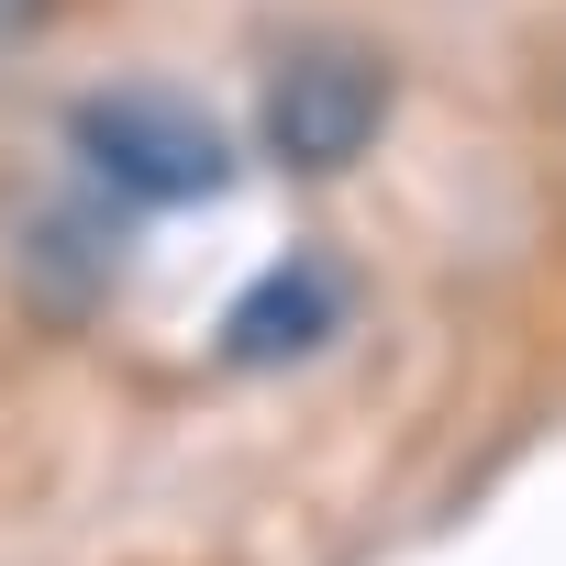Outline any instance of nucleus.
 Listing matches in <instances>:
<instances>
[{
    "mask_svg": "<svg viewBox=\"0 0 566 566\" xmlns=\"http://www.w3.org/2000/svg\"><path fill=\"white\" fill-rule=\"evenodd\" d=\"M67 145L123 211H200L233 189V134L178 90H90L67 112Z\"/></svg>",
    "mask_w": 566,
    "mask_h": 566,
    "instance_id": "f257e3e1",
    "label": "nucleus"
},
{
    "mask_svg": "<svg viewBox=\"0 0 566 566\" xmlns=\"http://www.w3.org/2000/svg\"><path fill=\"white\" fill-rule=\"evenodd\" d=\"M378 123H389V67L367 45H334V34L277 56V78L255 101V134H266V156L290 178H345L378 145Z\"/></svg>",
    "mask_w": 566,
    "mask_h": 566,
    "instance_id": "f03ea898",
    "label": "nucleus"
},
{
    "mask_svg": "<svg viewBox=\"0 0 566 566\" xmlns=\"http://www.w3.org/2000/svg\"><path fill=\"white\" fill-rule=\"evenodd\" d=\"M345 312H356V266L345 255H277L255 290L222 312L211 356L222 367H301V356H323L345 334Z\"/></svg>",
    "mask_w": 566,
    "mask_h": 566,
    "instance_id": "7ed1b4c3",
    "label": "nucleus"
},
{
    "mask_svg": "<svg viewBox=\"0 0 566 566\" xmlns=\"http://www.w3.org/2000/svg\"><path fill=\"white\" fill-rule=\"evenodd\" d=\"M45 12H56V0H0V45H23V34H34Z\"/></svg>",
    "mask_w": 566,
    "mask_h": 566,
    "instance_id": "20e7f679",
    "label": "nucleus"
}]
</instances>
